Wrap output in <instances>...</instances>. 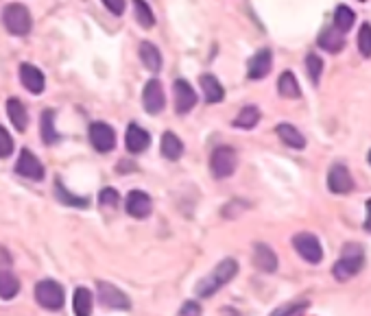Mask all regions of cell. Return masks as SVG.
Instances as JSON below:
<instances>
[{"label":"cell","mask_w":371,"mask_h":316,"mask_svg":"<svg viewBox=\"0 0 371 316\" xmlns=\"http://www.w3.org/2000/svg\"><path fill=\"white\" fill-rule=\"evenodd\" d=\"M236 273H238L236 259H223V262H218L216 269H214L208 277H204L199 283H196V288H194L196 297H201V299L212 297L214 293L220 291L223 286L230 283V281L236 277Z\"/></svg>","instance_id":"obj_1"},{"label":"cell","mask_w":371,"mask_h":316,"mask_svg":"<svg viewBox=\"0 0 371 316\" xmlns=\"http://www.w3.org/2000/svg\"><path fill=\"white\" fill-rule=\"evenodd\" d=\"M363 264H365V251H363V247L356 245V242H350V245L343 247L341 257L336 259V264L332 269V275L338 281H348L350 277H354L356 273H360Z\"/></svg>","instance_id":"obj_2"},{"label":"cell","mask_w":371,"mask_h":316,"mask_svg":"<svg viewBox=\"0 0 371 316\" xmlns=\"http://www.w3.org/2000/svg\"><path fill=\"white\" fill-rule=\"evenodd\" d=\"M3 22H5V26H7V31L11 33V35H27L29 31H31V13H29V9L24 7V5H20V3H11V5H7L5 7V11H3Z\"/></svg>","instance_id":"obj_3"},{"label":"cell","mask_w":371,"mask_h":316,"mask_svg":"<svg viewBox=\"0 0 371 316\" xmlns=\"http://www.w3.org/2000/svg\"><path fill=\"white\" fill-rule=\"evenodd\" d=\"M238 166V155L230 146H218L210 157V170L216 179H228Z\"/></svg>","instance_id":"obj_4"},{"label":"cell","mask_w":371,"mask_h":316,"mask_svg":"<svg viewBox=\"0 0 371 316\" xmlns=\"http://www.w3.org/2000/svg\"><path fill=\"white\" fill-rule=\"evenodd\" d=\"M35 299L46 310H61L66 295H64V288L55 279H42L35 286Z\"/></svg>","instance_id":"obj_5"},{"label":"cell","mask_w":371,"mask_h":316,"mask_svg":"<svg viewBox=\"0 0 371 316\" xmlns=\"http://www.w3.org/2000/svg\"><path fill=\"white\" fill-rule=\"evenodd\" d=\"M293 247L308 262V264H319V262L324 259V249H321V242L317 240V235H312L308 231L297 233L293 238Z\"/></svg>","instance_id":"obj_6"},{"label":"cell","mask_w":371,"mask_h":316,"mask_svg":"<svg viewBox=\"0 0 371 316\" xmlns=\"http://www.w3.org/2000/svg\"><path fill=\"white\" fill-rule=\"evenodd\" d=\"M88 138H90L92 146L98 153H110L116 146V131L107 122H101V120H96V122L90 124Z\"/></svg>","instance_id":"obj_7"},{"label":"cell","mask_w":371,"mask_h":316,"mask_svg":"<svg viewBox=\"0 0 371 316\" xmlns=\"http://www.w3.org/2000/svg\"><path fill=\"white\" fill-rule=\"evenodd\" d=\"M98 299L105 308H112V310H129L131 308V301L129 297L118 291V288L110 281H98Z\"/></svg>","instance_id":"obj_8"},{"label":"cell","mask_w":371,"mask_h":316,"mask_svg":"<svg viewBox=\"0 0 371 316\" xmlns=\"http://www.w3.org/2000/svg\"><path fill=\"white\" fill-rule=\"evenodd\" d=\"M142 105H144L146 114H151V116H155V114H160L164 110L166 96H164V88H162V83L158 81V78H151V81L144 86Z\"/></svg>","instance_id":"obj_9"},{"label":"cell","mask_w":371,"mask_h":316,"mask_svg":"<svg viewBox=\"0 0 371 316\" xmlns=\"http://www.w3.org/2000/svg\"><path fill=\"white\" fill-rule=\"evenodd\" d=\"M16 172L24 179H31V181H42L44 179V166L29 148L20 151V157L16 162Z\"/></svg>","instance_id":"obj_10"},{"label":"cell","mask_w":371,"mask_h":316,"mask_svg":"<svg viewBox=\"0 0 371 316\" xmlns=\"http://www.w3.org/2000/svg\"><path fill=\"white\" fill-rule=\"evenodd\" d=\"M172 94H175V112L177 114H188L194 110L196 92L192 90V86L186 81V78H177V81L172 83Z\"/></svg>","instance_id":"obj_11"},{"label":"cell","mask_w":371,"mask_h":316,"mask_svg":"<svg viewBox=\"0 0 371 316\" xmlns=\"http://www.w3.org/2000/svg\"><path fill=\"white\" fill-rule=\"evenodd\" d=\"M328 188L334 194H348L354 190V179L348 170V166L343 164H334L328 172Z\"/></svg>","instance_id":"obj_12"},{"label":"cell","mask_w":371,"mask_h":316,"mask_svg":"<svg viewBox=\"0 0 371 316\" xmlns=\"http://www.w3.org/2000/svg\"><path fill=\"white\" fill-rule=\"evenodd\" d=\"M20 81H22L24 90H29L31 94H42L46 88V78H44L42 70L37 66H31V64L20 66Z\"/></svg>","instance_id":"obj_13"},{"label":"cell","mask_w":371,"mask_h":316,"mask_svg":"<svg viewBox=\"0 0 371 316\" xmlns=\"http://www.w3.org/2000/svg\"><path fill=\"white\" fill-rule=\"evenodd\" d=\"M271 66H273V55H271L269 48L258 50L256 55L249 59V68H247V76L254 78V81H260L271 72Z\"/></svg>","instance_id":"obj_14"},{"label":"cell","mask_w":371,"mask_h":316,"mask_svg":"<svg viewBox=\"0 0 371 316\" xmlns=\"http://www.w3.org/2000/svg\"><path fill=\"white\" fill-rule=\"evenodd\" d=\"M153 209V203H151V197L142 190H131L129 197H127V212L129 216L134 218H146L151 214Z\"/></svg>","instance_id":"obj_15"},{"label":"cell","mask_w":371,"mask_h":316,"mask_svg":"<svg viewBox=\"0 0 371 316\" xmlns=\"http://www.w3.org/2000/svg\"><path fill=\"white\" fill-rule=\"evenodd\" d=\"M254 264L262 273H276L278 271V255L269 245H256L254 247Z\"/></svg>","instance_id":"obj_16"},{"label":"cell","mask_w":371,"mask_h":316,"mask_svg":"<svg viewBox=\"0 0 371 316\" xmlns=\"http://www.w3.org/2000/svg\"><path fill=\"white\" fill-rule=\"evenodd\" d=\"M125 142H127V151L134 153V155H138V153H142V151L148 148V144H151V136H148V131H144L142 127H138L136 122H131L129 129H127Z\"/></svg>","instance_id":"obj_17"},{"label":"cell","mask_w":371,"mask_h":316,"mask_svg":"<svg viewBox=\"0 0 371 316\" xmlns=\"http://www.w3.org/2000/svg\"><path fill=\"white\" fill-rule=\"evenodd\" d=\"M7 114H9L11 124H13L18 131H27L29 114H27V107H24V103H22L20 98H9V100H7Z\"/></svg>","instance_id":"obj_18"},{"label":"cell","mask_w":371,"mask_h":316,"mask_svg":"<svg viewBox=\"0 0 371 316\" xmlns=\"http://www.w3.org/2000/svg\"><path fill=\"white\" fill-rule=\"evenodd\" d=\"M140 59L146 66L148 72H160L162 68V52L155 44L151 42H142L140 44Z\"/></svg>","instance_id":"obj_19"},{"label":"cell","mask_w":371,"mask_h":316,"mask_svg":"<svg viewBox=\"0 0 371 316\" xmlns=\"http://www.w3.org/2000/svg\"><path fill=\"white\" fill-rule=\"evenodd\" d=\"M199 83H201L206 103H220L225 98V90H223V86L218 83V78L214 74H204L199 78Z\"/></svg>","instance_id":"obj_20"},{"label":"cell","mask_w":371,"mask_h":316,"mask_svg":"<svg viewBox=\"0 0 371 316\" xmlns=\"http://www.w3.org/2000/svg\"><path fill=\"white\" fill-rule=\"evenodd\" d=\"M317 44L324 48V50H328V52H338L345 46V37H343L341 31L334 29V26H328V29H324V31L319 33Z\"/></svg>","instance_id":"obj_21"},{"label":"cell","mask_w":371,"mask_h":316,"mask_svg":"<svg viewBox=\"0 0 371 316\" xmlns=\"http://www.w3.org/2000/svg\"><path fill=\"white\" fill-rule=\"evenodd\" d=\"M72 308H74V316H90L92 308H94V297L88 288H77L72 297Z\"/></svg>","instance_id":"obj_22"},{"label":"cell","mask_w":371,"mask_h":316,"mask_svg":"<svg viewBox=\"0 0 371 316\" xmlns=\"http://www.w3.org/2000/svg\"><path fill=\"white\" fill-rule=\"evenodd\" d=\"M278 136L290 148H304L306 146V138L293 124H288V122H280L278 124Z\"/></svg>","instance_id":"obj_23"},{"label":"cell","mask_w":371,"mask_h":316,"mask_svg":"<svg viewBox=\"0 0 371 316\" xmlns=\"http://www.w3.org/2000/svg\"><path fill=\"white\" fill-rule=\"evenodd\" d=\"M184 153V144L182 140L175 136V134H170V131H166V134L162 136V155L166 157V160H179Z\"/></svg>","instance_id":"obj_24"},{"label":"cell","mask_w":371,"mask_h":316,"mask_svg":"<svg viewBox=\"0 0 371 316\" xmlns=\"http://www.w3.org/2000/svg\"><path fill=\"white\" fill-rule=\"evenodd\" d=\"M278 92L280 96L284 98H300L302 96V90H300V83H297V78L293 72H282L280 81H278Z\"/></svg>","instance_id":"obj_25"},{"label":"cell","mask_w":371,"mask_h":316,"mask_svg":"<svg viewBox=\"0 0 371 316\" xmlns=\"http://www.w3.org/2000/svg\"><path fill=\"white\" fill-rule=\"evenodd\" d=\"M260 120V110L256 105H247V107L240 110V114L234 118V127L238 129H254Z\"/></svg>","instance_id":"obj_26"},{"label":"cell","mask_w":371,"mask_h":316,"mask_svg":"<svg viewBox=\"0 0 371 316\" xmlns=\"http://www.w3.org/2000/svg\"><path fill=\"white\" fill-rule=\"evenodd\" d=\"M354 20H356L354 11H352L350 7L341 5V7H336V11H334V29L341 31V33H348V31L352 29V26H354Z\"/></svg>","instance_id":"obj_27"},{"label":"cell","mask_w":371,"mask_h":316,"mask_svg":"<svg viewBox=\"0 0 371 316\" xmlns=\"http://www.w3.org/2000/svg\"><path fill=\"white\" fill-rule=\"evenodd\" d=\"M55 197H57V201H59V203H64V205H72V207H88V205H90V201H88V199L77 197V194H70V192L64 188L61 179H57V181H55Z\"/></svg>","instance_id":"obj_28"},{"label":"cell","mask_w":371,"mask_h":316,"mask_svg":"<svg viewBox=\"0 0 371 316\" xmlns=\"http://www.w3.org/2000/svg\"><path fill=\"white\" fill-rule=\"evenodd\" d=\"M18 293H20V281L9 271H0V297L13 299Z\"/></svg>","instance_id":"obj_29"},{"label":"cell","mask_w":371,"mask_h":316,"mask_svg":"<svg viewBox=\"0 0 371 316\" xmlns=\"http://www.w3.org/2000/svg\"><path fill=\"white\" fill-rule=\"evenodd\" d=\"M134 9H136V20L140 22L142 29H151V26L155 24V16H153L146 0H134Z\"/></svg>","instance_id":"obj_30"},{"label":"cell","mask_w":371,"mask_h":316,"mask_svg":"<svg viewBox=\"0 0 371 316\" xmlns=\"http://www.w3.org/2000/svg\"><path fill=\"white\" fill-rule=\"evenodd\" d=\"M42 140L46 144H55L59 140L57 131H55V114L53 112L42 114Z\"/></svg>","instance_id":"obj_31"},{"label":"cell","mask_w":371,"mask_h":316,"mask_svg":"<svg viewBox=\"0 0 371 316\" xmlns=\"http://www.w3.org/2000/svg\"><path fill=\"white\" fill-rule=\"evenodd\" d=\"M306 70H308L310 81H312L314 86H319L321 72H324V59H321L319 55H314V52H308V55H306Z\"/></svg>","instance_id":"obj_32"},{"label":"cell","mask_w":371,"mask_h":316,"mask_svg":"<svg viewBox=\"0 0 371 316\" xmlns=\"http://www.w3.org/2000/svg\"><path fill=\"white\" fill-rule=\"evenodd\" d=\"M358 50L363 57H371V24H363L358 33Z\"/></svg>","instance_id":"obj_33"},{"label":"cell","mask_w":371,"mask_h":316,"mask_svg":"<svg viewBox=\"0 0 371 316\" xmlns=\"http://www.w3.org/2000/svg\"><path fill=\"white\" fill-rule=\"evenodd\" d=\"M118 203H120V194L114 188H103L101 194H98V205L103 209H114L118 207Z\"/></svg>","instance_id":"obj_34"},{"label":"cell","mask_w":371,"mask_h":316,"mask_svg":"<svg viewBox=\"0 0 371 316\" xmlns=\"http://www.w3.org/2000/svg\"><path fill=\"white\" fill-rule=\"evenodd\" d=\"M11 153H13V140L9 136V131L0 124V160H5Z\"/></svg>","instance_id":"obj_35"},{"label":"cell","mask_w":371,"mask_h":316,"mask_svg":"<svg viewBox=\"0 0 371 316\" xmlns=\"http://www.w3.org/2000/svg\"><path fill=\"white\" fill-rule=\"evenodd\" d=\"M308 308V303L306 301H302V303H290V305H284V308H280V310H276L271 316H297L300 312H304Z\"/></svg>","instance_id":"obj_36"},{"label":"cell","mask_w":371,"mask_h":316,"mask_svg":"<svg viewBox=\"0 0 371 316\" xmlns=\"http://www.w3.org/2000/svg\"><path fill=\"white\" fill-rule=\"evenodd\" d=\"M103 5L114 13V16H122L125 13V0H103Z\"/></svg>","instance_id":"obj_37"},{"label":"cell","mask_w":371,"mask_h":316,"mask_svg":"<svg viewBox=\"0 0 371 316\" xmlns=\"http://www.w3.org/2000/svg\"><path fill=\"white\" fill-rule=\"evenodd\" d=\"M179 316H201V305L196 303V301H188L179 310Z\"/></svg>","instance_id":"obj_38"},{"label":"cell","mask_w":371,"mask_h":316,"mask_svg":"<svg viewBox=\"0 0 371 316\" xmlns=\"http://www.w3.org/2000/svg\"><path fill=\"white\" fill-rule=\"evenodd\" d=\"M365 231L371 233V199L367 201V218H365Z\"/></svg>","instance_id":"obj_39"},{"label":"cell","mask_w":371,"mask_h":316,"mask_svg":"<svg viewBox=\"0 0 371 316\" xmlns=\"http://www.w3.org/2000/svg\"><path fill=\"white\" fill-rule=\"evenodd\" d=\"M369 164H371V153H369Z\"/></svg>","instance_id":"obj_40"},{"label":"cell","mask_w":371,"mask_h":316,"mask_svg":"<svg viewBox=\"0 0 371 316\" xmlns=\"http://www.w3.org/2000/svg\"><path fill=\"white\" fill-rule=\"evenodd\" d=\"M360 3H365V0H360Z\"/></svg>","instance_id":"obj_41"}]
</instances>
